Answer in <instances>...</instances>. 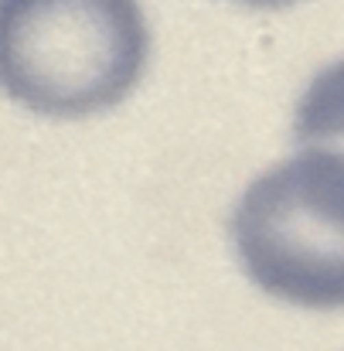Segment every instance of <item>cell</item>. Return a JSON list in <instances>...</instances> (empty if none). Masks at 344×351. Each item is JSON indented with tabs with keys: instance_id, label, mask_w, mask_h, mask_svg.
<instances>
[{
	"instance_id": "4",
	"label": "cell",
	"mask_w": 344,
	"mask_h": 351,
	"mask_svg": "<svg viewBox=\"0 0 344 351\" xmlns=\"http://www.w3.org/2000/svg\"><path fill=\"white\" fill-rule=\"evenodd\" d=\"M238 7H249V10H286L293 3H304V0H232Z\"/></svg>"
},
{
	"instance_id": "2",
	"label": "cell",
	"mask_w": 344,
	"mask_h": 351,
	"mask_svg": "<svg viewBox=\"0 0 344 351\" xmlns=\"http://www.w3.org/2000/svg\"><path fill=\"white\" fill-rule=\"evenodd\" d=\"M235 259L266 297L344 311V150L297 147L256 174L229 219Z\"/></svg>"
},
{
	"instance_id": "3",
	"label": "cell",
	"mask_w": 344,
	"mask_h": 351,
	"mask_svg": "<svg viewBox=\"0 0 344 351\" xmlns=\"http://www.w3.org/2000/svg\"><path fill=\"white\" fill-rule=\"evenodd\" d=\"M293 143L344 150V58L324 65L300 93L293 110Z\"/></svg>"
},
{
	"instance_id": "1",
	"label": "cell",
	"mask_w": 344,
	"mask_h": 351,
	"mask_svg": "<svg viewBox=\"0 0 344 351\" xmlns=\"http://www.w3.org/2000/svg\"><path fill=\"white\" fill-rule=\"evenodd\" d=\"M140 0H0V93L45 119L123 106L150 62Z\"/></svg>"
}]
</instances>
